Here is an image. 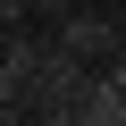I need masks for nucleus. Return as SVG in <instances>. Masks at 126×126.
Here are the masks:
<instances>
[{"label": "nucleus", "instance_id": "nucleus-3", "mask_svg": "<svg viewBox=\"0 0 126 126\" xmlns=\"http://www.w3.org/2000/svg\"><path fill=\"white\" fill-rule=\"evenodd\" d=\"M67 126H126V101H118V84L101 76V67H84V84H76V118Z\"/></svg>", "mask_w": 126, "mask_h": 126}, {"label": "nucleus", "instance_id": "nucleus-4", "mask_svg": "<svg viewBox=\"0 0 126 126\" xmlns=\"http://www.w3.org/2000/svg\"><path fill=\"white\" fill-rule=\"evenodd\" d=\"M9 25H34V0H0V34Z\"/></svg>", "mask_w": 126, "mask_h": 126}, {"label": "nucleus", "instance_id": "nucleus-1", "mask_svg": "<svg viewBox=\"0 0 126 126\" xmlns=\"http://www.w3.org/2000/svg\"><path fill=\"white\" fill-rule=\"evenodd\" d=\"M84 67H93V59H76V50H42L34 59V76H25V118L34 126H67L76 118V84H84Z\"/></svg>", "mask_w": 126, "mask_h": 126}, {"label": "nucleus", "instance_id": "nucleus-5", "mask_svg": "<svg viewBox=\"0 0 126 126\" xmlns=\"http://www.w3.org/2000/svg\"><path fill=\"white\" fill-rule=\"evenodd\" d=\"M101 76H109V84H118V101H126V42H118V50L101 59Z\"/></svg>", "mask_w": 126, "mask_h": 126}, {"label": "nucleus", "instance_id": "nucleus-2", "mask_svg": "<svg viewBox=\"0 0 126 126\" xmlns=\"http://www.w3.org/2000/svg\"><path fill=\"white\" fill-rule=\"evenodd\" d=\"M50 42H59V50H76V59H93V67H101V59H109V50H118L126 34H118V17L101 9V0H67V9L50 17Z\"/></svg>", "mask_w": 126, "mask_h": 126}]
</instances>
